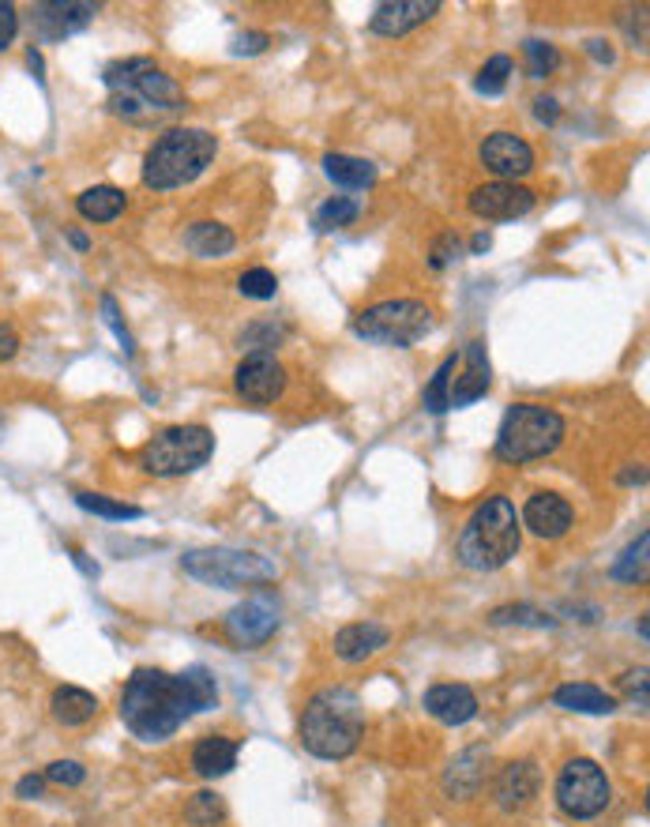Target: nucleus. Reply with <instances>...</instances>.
Returning <instances> with one entry per match:
<instances>
[{
  "mask_svg": "<svg viewBox=\"0 0 650 827\" xmlns=\"http://www.w3.org/2000/svg\"><path fill=\"white\" fill-rule=\"evenodd\" d=\"M196 715L180 674L166 669H136L121 692V723L139 741H166Z\"/></svg>",
  "mask_w": 650,
  "mask_h": 827,
  "instance_id": "obj_1",
  "label": "nucleus"
},
{
  "mask_svg": "<svg viewBox=\"0 0 650 827\" xmlns=\"http://www.w3.org/2000/svg\"><path fill=\"white\" fill-rule=\"evenodd\" d=\"M520 515L508 497H489L474 508L466 527L455 538V556L471 572H497L520 553Z\"/></svg>",
  "mask_w": 650,
  "mask_h": 827,
  "instance_id": "obj_2",
  "label": "nucleus"
},
{
  "mask_svg": "<svg viewBox=\"0 0 650 827\" xmlns=\"http://www.w3.org/2000/svg\"><path fill=\"white\" fill-rule=\"evenodd\" d=\"M365 734V711L350 689H324L301 715V744L320 760H342Z\"/></svg>",
  "mask_w": 650,
  "mask_h": 827,
  "instance_id": "obj_3",
  "label": "nucleus"
},
{
  "mask_svg": "<svg viewBox=\"0 0 650 827\" xmlns=\"http://www.w3.org/2000/svg\"><path fill=\"white\" fill-rule=\"evenodd\" d=\"M105 87H110V110L128 121H143L154 113H174L185 105V95L174 79L147 57H132L105 68Z\"/></svg>",
  "mask_w": 650,
  "mask_h": 827,
  "instance_id": "obj_4",
  "label": "nucleus"
},
{
  "mask_svg": "<svg viewBox=\"0 0 650 827\" xmlns=\"http://www.w3.org/2000/svg\"><path fill=\"white\" fill-rule=\"evenodd\" d=\"M218 139L208 128H170L154 139V147L143 159V185L170 192L203 174L215 162Z\"/></svg>",
  "mask_w": 650,
  "mask_h": 827,
  "instance_id": "obj_5",
  "label": "nucleus"
},
{
  "mask_svg": "<svg viewBox=\"0 0 650 827\" xmlns=\"http://www.w3.org/2000/svg\"><path fill=\"white\" fill-rule=\"evenodd\" d=\"M489 384H492L489 354H485V342L474 339L466 342L463 354H451L448 362L436 368L422 399L433 414H443V411H455V406L477 403V399L489 391Z\"/></svg>",
  "mask_w": 650,
  "mask_h": 827,
  "instance_id": "obj_6",
  "label": "nucleus"
},
{
  "mask_svg": "<svg viewBox=\"0 0 650 827\" xmlns=\"http://www.w3.org/2000/svg\"><path fill=\"white\" fill-rule=\"evenodd\" d=\"M561 440H564L561 414L538 403H520L504 414V425L497 433V455L504 463H530L557 452Z\"/></svg>",
  "mask_w": 650,
  "mask_h": 827,
  "instance_id": "obj_7",
  "label": "nucleus"
},
{
  "mask_svg": "<svg viewBox=\"0 0 650 827\" xmlns=\"http://www.w3.org/2000/svg\"><path fill=\"white\" fill-rule=\"evenodd\" d=\"M180 568H185L192 579H200V584L226 587V591H237V587L271 584V579H275V564H271L263 553L226 550V546L185 553V556H180Z\"/></svg>",
  "mask_w": 650,
  "mask_h": 827,
  "instance_id": "obj_8",
  "label": "nucleus"
},
{
  "mask_svg": "<svg viewBox=\"0 0 650 827\" xmlns=\"http://www.w3.org/2000/svg\"><path fill=\"white\" fill-rule=\"evenodd\" d=\"M436 316L422 301H380V305L365 309L353 321V331L365 342H380V347H414L433 331Z\"/></svg>",
  "mask_w": 650,
  "mask_h": 827,
  "instance_id": "obj_9",
  "label": "nucleus"
},
{
  "mask_svg": "<svg viewBox=\"0 0 650 827\" xmlns=\"http://www.w3.org/2000/svg\"><path fill=\"white\" fill-rule=\"evenodd\" d=\"M215 452V437L203 425H174L162 429L151 444L143 448V466L154 478H180V474L200 471Z\"/></svg>",
  "mask_w": 650,
  "mask_h": 827,
  "instance_id": "obj_10",
  "label": "nucleus"
},
{
  "mask_svg": "<svg viewBox=\"0 0 650 827\" xmlns=\"http://www.w3.org/2000/svg\"><path fill=\"white\" fill-rule=\"evenodd\" d=\"M613 801V786L595 760H567L557 775V805L575 820H595Z\"/></svg>",
  "mask_w": 650,
  "mask_h": 827,
  "instance_id": "obj_11",
  "label": "nucleus"
},
{
  "mask_svg": "<svg viewBox=\"0 0 650 827\" xmlns=\"http://www.w3.org/2000/svg\"><path fill=\"white\" fill-rule=\"evenodd\" d=\"M234 384H237V396L241 399H249V403H257V406H267L286 391V368L275 354L257 350V354H249L241 365H237Z\"/></svg>",
  "mask_w": 650,
  "mask_h": 827,
  "instance_id": "obj_12",
  "label": "nucleus"
},
{
  "mask_svg": "<svg viewBox=\"0 0 650 827\" xmlns=\"http://www.w3.org/2000/svg\"><path fill=\"white\" fill-rule=\"evenodd\" d=\"M278 628V605L267 594L249 598V602L234 605L226 617V636L237 647H260L275 636Z\"/></svg>",
  "mask_w": 650,
  "mask_h": 827,
  "instance_id": "obj_13",
  "label": "nucleus"
},
{
  "mask_svg": "<svg viewBox=\"0 0 650 827\" xmlns=\"http://www.w3.org/2000/svg\"><path fill=\"white\" fill-rule=\"evenodd\" d=\"M530 208H534V192L515 181H492L471 192V211L477 218H492V223L523 218Z\"/></svg>",
  "mask_w": 650,
  "mask_h": 827,
  "instance_id": "obj_14",
  "label": "nucleus"
},
{
  "mask_svg": "<svg viewBox=\"0 0 650 827\" xmlns=\"http://www.w3.org/2000/svg\"><path fill=\"white\" fill-rule=\"evenodd\" d=\"M482 166L497 174L500 181H515L534 170V151L523 136L515 133H492L482 143Z\"/></svg>",
  "mask_w": 650,
  "mask_h": 827,
  "instance_id": "obj_15",
  "label": "nucleus"
},
{
  "mask_svg": "<svg viewBox=\"0 0 650 827\" xmlns=\"http://www.w3.org/2000/svg\"><path fill=\"white\" fill-rule=\"evenodd\" d=\"M436 12H440L436 0H388V4H380L373 12L368 30H373V35H384V38H399V35H407V30L429 23Z\"/></svg>",
  "mask_w": 650,
  "mask_h": 827,
  "instance_id": "obj_16",
  "label": "nucleus"
},
{
  "mask_svg": "<svg viewBox=\"0 0 650 827\" xmlns=\"http://www.w3.org/2000/svg\"><path fill=\"white\" fill-rule=\"evenodd\" d=\"M95 15H98V8L84 4V0H53V4L35 8L38 35L49 38V42H61V38H68V35H79Z\"/></svg>",
  "mask_w": 650,
  "mask_h": 827,
  "instance_id": "obj_17",
  "label": "nucleus"
},
{
  "mask_svg": "<svg viewBox=\"0 0 650 827\" xmlns=\"http://www.w3.org/2000/svg\"><path fill=\"white\" fill-rule=\"evenodd\" d=\"M538 767L530 760H515V764L500 767L497 782H492V798H497L500 809L515 813V809H526L534 798H538Z\"/></svg>",
  "mask_w": 650,
  "mask_h": 827,
  "instance_id": "obj_18",
  "label": "nucleus"
},
{
  "mask_svg": "<svg viewBox=\"0 0 650 827\" xmlns=\"http://www.w3.org/2000/svg\"><path fill=\"white\" fill-rule=\"evenodd\" d=\"M572 504L557 493H534L523 508V523L538 538H564L572 530Z\"/></svg>",
  "mask_w": 650,
  "mask_h": 827,
  "instance_id": "obj_19",
  "label": "nucleus"
},
{
  "mask_svg": "<svg viewBox=\"0 0 650 827\" xmlns=\"http://www.w3.org/2000/svg\"><path fill=\"white\" fill-rule=\"evenodd\" d=\"M425 711L443 726H463L477 715V696L466 685H433L425 692Z\"/></svg>",
  "mask_w": 650,
  "mask_h": 827,
  "instance_id": "obj_20",
  "label": "nucleus"
},
{
  "mask_svg": "<svg viewBox=\"0 0 650 827\" xmlns=\"http://www.w3.org/2000/svg\"><path fill=\"white\" fill-rule=\"evenodd\" d=\"M384 647H388V628L373 625V621H358V625L339 628V636H335V654L347 662H361Z\"/></svg>",
  "mask_w": 650,
  "mask_h": 827,
  "instance_id": "obj_21",
  "label": "nucleus"
},
{
  "mask_svg": "<svg viewBox=\"0 0 650 827\" xmlns=\"http://www.w3.org/2000/svg\"><path fill=\"white\" fill-rule=\"evenodd\" d=\"M192 767L200 779H222L237 767V741L229 737H203L192 749Z\"/></svg>",
  "mask_w": 650,
  "mask_h": 827,
  "instance_id": "obj_22",
  "label": "nucleus"
},
{
  "mask_svg": "<svg viewBox=\"0 0 650 827\" xmlns=\"http://www.w3.org/2000/svg\"><path fill=\"white\" fill-rule=\"evenodd\" d=\"M485 760H489V749H466L463 756L451 764L448 779H443V790L451 798H474L477 786L485 782Z\"/></svg>",
  "mask_w": 650,
  "mask_h": 827,
  "instance_id": "obj_23",
  "label": "nucleus"
},
{
  "mask_svg": "<svg viewBox=\"0 0 650 827\" xmlns=\"http://www.w3.org/2000/svg\"><path fill=\"white\" fill-rule=\"evenodd\" d=\"M553 703L564 711H579V715H609L616 711V700L609 692H602L598 685H561L553 692Z\"/></svg>",
  "mask_w": 650,
  "mask_h": 827,
  "instance_id": "obj_24",
  "label": "nucleus"
},
{
  "mask_svg": "<svg viewBox=\"0 0 650 827\" xmlns=\"http://www.w3.org/2000/svg\"><path fill=\"white\" fill-rule=\"evenodd\" d=\"M95 715H98V696H90L87 689L64 685V689L53 692V718L61 726H84Z\"/></svg>",
  "mask_w": 650,
  "mask_h": 827,
  "instance_id": "obj_25",
  "label": "nucleus"
},
{
  "mask_svg": "<svg viewBox=\"0 0 650 827\" xmlns=\"http://www.w3.org/2000/svg\"><path fill=\"white\" fill-rule=\"evenodd\" d=\"M125 203L128 200H125V192H121V188L95 185V188H87V192L76 200V211L87 218V223H113V218L125 211Z\"/></svg>",
  "mask_w": 650,
  "mask_h": 827,
  "instance_id": "obj_26",
  "label": "nucleus"
},
{
  "mask_svg": "<svg viewBox=\"0 0 650 827\" xmlns=\"http://www.w3.org/2000/svg\"><path fill=\"white\" fill-rule=\"evenodd\" d=\"M185 245H188V252H196V256H226V252L237 245V237L222 223H192L185 230Z\"/></svg>",
  "mask_w": 650,
  "mask_h": 827,
  "instance_id": "obj_27",
  "label": "nucleus"
},
{
  "mask_svg": "<svg viewBox=\"0 0 650 827\" xmlns=\"http://www.w3.org/2000/svg\"><path fill=\"white\" fill-rule=\"evenodd\" d=\"M324 174L342 188H368L376 185V166L368 159H353V154H327Z\"/></svg>",
  "mask_w": 650,
  "mask_h": 827,
  "instance_id": "obj_28",
  "label": "nucleus"
},
{
  "mask_svg": "<svg viewBox=\"0 0 650 827\" xmlns=\"http://www.w3.org/2000/svg\"><path fill=\"white\" fill-rule=\"evenodd\" d=\"M358 215H361L358 200H350V196H332V200L320 203V208H316V215H312V226H316V230H324V234H332V230H342V226H353V223H358Z\"/></svg>",
  "mask_w": 650,
  "mask_h": 827,
  "instance_id": "obj_29",
  "label": "nucleus"
},
{
  "mask_svg": "<svg viewBox=\"0 0 650 827\" xmlns=\"http://www.w3.org/2000/svg\"><path fill=\"white\" fill-rule=\"evenodd\" d=\"M180 681H185L188 696H192L196 715H200V711H211L218 703V685L208 666H188L185 674H180Z\"/></svg>",
  "mask_w": 650,
  "mask_h": 827,
  "instance_id": "obj_30",
  "label": "nucleus"
},
{
  "mask_svg": "<svg viewBox=\"0 0 650 827\" xmlns=\"http://www.w3.org/2000/svg\"><path fill=\"white\" fill-rule=\"evenodd\" d=\"M647 550H650V535L643 530V535H639L636 542L624 550L621 561L613 564V576L624 579V584H643L647 579Z\"/></svg>",
  "mask_w": 650,
  "mask_h": 827,
  "instance_id": "obj_31",
  "label": "nucleus"
},
{
  "mask_svg": "<svg viewBox=\"0 0 650 827\" xmlns=\"http://www.w3.org/2000/svg\"><path fill=\"white\" fill-rule=\"evenodd\" d=\"M76 504L84 508L90 515H102V519H113V523H125V519H139V508L136 504H121L113 497H102V493H76Z\"/></svg>",
  "mask_w": 650,
  "mask_h": 827,
  "instance_id": "obj_32",
  "label": "nucleus"
},
{
  "mask_svg": "<svg viewBox=\"0 0 650 827\" xmlns=\"http://www.w3.org/2000/svg\"><path fill=\"white\" fill-rule=\"evenodd\" d=\"M222 816H226V805H222V798L218 793H211V790L196 793V798L188 801V809H185V820L192 827H215Z\"/></svg>",
  "mask_w": 650,
  "mask_h": 827,
  "instance_id": "obj_33",
  "label": "nucleus"
},
{
  "mask_svg": "<svg viewBox=\"0 0 650 827\" xmlns=\"http://www.w3.org/2000/svg\"><path fill=\"white\" fill-rule=\"evenodd\" d=\"M523 57H526V72H530L534 79L553 76L557 64H561V53H557V46L538 42V38H530V42H523Z\"/></svg>",
  "mask_w": 650,
  "mask_h": 827,
  "instance_id": "obj_34",
  "label": "nucleus"
},
{
  "mask_svg": "<svg viewBox=\"0 0 650 827\" xmlns=\"http://www.w3.org/2000/svg\"><path fill=\"white\" fill-rule=\"evenodd\" d=\"M492 625H534V628H553L557 621L546 617L541 610H534V605H500V610H492Z\"/></svg>",
  "mask_w": 650,
  "mask_h": 827,
  "instance_id": "obj_35",
  "label": "nucleus"
},
{
  "mask_svg": "<svg viewBox=\"0 0 650 827\" xmlns=\"http://www.w3.org/2000/svg\"><path fill=\"white\" fill-rule=\"evenodd\" d=\"M508 76H512V57L497 53L482 72H477V91L482 95H504Z\"/></svg>",
  "mask_w": 650,
  "mask_h": 827,
  "instance_id": "obj_36",
  "label": "nucleus"
},
{
  "mask_svg": "<svg viewBox=\"0 0 650 827\" xmlns=\"http://www.w3.org/2000/svg\"><path fill=\"white\" fill-rule=\"evenodd\" d=\"M237 290L245 293V298H257V301H271L278 293V278L275 272H267V267H252V272L241 275V283H237Z\"/></svg>",
  "mask_w": 650,
  "mask_h": 827,
  "instance_id": "obj_37",
  "label": "nucleus"
},
{
  "mask_svg": "<svg viewBox=\"0 0 650 827\" xmlns=\"http://www.w3.org/2000/svg\"><path fill=\"white\" fill-rule=\"evenodd\" d=\"M42 779L53 782V786H79V782L87 779V767L76 764V760H57V764L46 767Z\"/></svg>",
  "mask_w": 650,
  "mask_h": 827,
  "instance_id": "obj_38",
  "label": "nucleus"
},
{
  "mask_svg": "<svg viewBox=\"0 0 650 827\" xmlns=\"http://www.w3.org/2000/svg\"><path fill=\"white\" fill-rule=\"evenodd\" d=\"M102 316H105V324H110V327H113V335H117L121 350H125V354H132V350H136V347H132V335H128V327H125V324H121V313H117V301H113V298H110V293H105V298H102Z\"/></svg>",
  "mask_w": 650,
  "mask_h": 827,
  "instance_id": "obj_39",
  "label": "nucleus"
},
{
  "mask_svg": "<svg viewBox=\"0 0 650 827\" xmlns=\"http://www.w3.org/2000/svg\"><path fill=\"white\" fill-rule=\"evenodd\" d=\"M271 46V38L263 35V30H252V35H237L234 38V53L245 57V53H263V49Z\"/></svg>",
  "mask_w": 650,
  "mask_h": 827,
  "instance_id": "obj_40",
  "label": "nucleus"
},
{
  "mask_svg": "<svg viewBox=\"0 0 650 827\" xmlns=\"http://www.w3.org/2000/svg\"><path fill=\"white\" fill-rule=\"evenodd\" d=\"M15 30H20V15H15L12 4H0V49L12 46Z\"/></svg>",
  "mask_w": 650,
  "mask_h": 827,
  "instance_id": "obj_41",
  "label": "nucleus"
},
{
  "mask_svg": "<svg viewBox=\"0 0 650 827\" xmlns=\"http://www.w3.org/2000/svg\"><path fill=\"white\" fill-rule=\"evenodd\" d=\"M455 256H459V241H455V237H440V241H436V249H433V260H429V264H433V267H448Z\"/></svg>",
  "mask_w": 650,
  "mask_h": 827,
  "instance_id": "obj_42",
  "label": "nucleus"
},
{
  "mask_svg": "<svg viewBox=\"0 0 650 827\" xmlns=\"http://www.w3.org/2000/svg\"><path fill=\"white\" fill-rule=\"evenodd\" d=\"M15 354H20V335H15V327L0 324V362H12Z\"/></svg>",
  "mask_w": 650,
  "mask_h": 827,
  "instance_id": "obj_43",
  "label": "nucleus"
},
{
  "mask_svg": "<svg viewBox=\"0 0 650 827\" xmlns=\"http://www.w3.org/2000/svg\"><path fill=\"white\" fill-rule=\"evenodd\" d=\"M534 105H538L534 113H538L541 125H557V117H561V110H557V98H538Z\"/></svg>",
  "mask_w": 650,
  "mask_h": 827,
  "instance_id": "obj_44",
  "label": "nucleus"
},
{
  "mask_svg": "<svg viewBox=\"0 0 650 827\" xmlns=\"http://www.w3.org/2000/svg\"><path fill=\"white\" fill-rule=\"evenodd\" d=\"M42 786H46L42 775H23L20 786H15V793H20V798H38V793H42Z\"/></svg>",
  "mask_w": 650,
  "mask_h": 827,
  "instance_id": "obj_45",
  "label": "nucleus"
},
{
  "mask_svg": "<svg viewBox=\"0 0 650 827\" xmlns=\"http://www.w3.org/2000/svg\"><path fill=\"white\" fill-rule=\"evenodd\" d=\"M587 49H590V57H595V61H602V64L613 61V49H609V42H587Z\"/></svg>",
  "mask_w": 650,
  "mask_h": 827,
  "instance_id": "obj_46",
  "label": "nucleus"
},
{
  "mask_svg": "<svg viewBox=\"0 0 650 827\" xmlns=\"http://www.w3.org/2000/svg\"><path fill=\"white\" fill-rule=\"evenodd\" d=\"M485 249H489V234H477L474 237V252H485Z\"/></svg>",
  "mask_w": 650,
  "mask_h": 827,
  "instance_id": "obj_47",
  "label": "nucleus"
},
{
  "mask_svg": "<svg viewBox=\"0 0 650 827\" xmlns=\"http://www.w3.org/2000/svg\"><path fill=\"white\" fill-rule=\"evenodd\" d=\"M27 61H30V68H35V72H42V57H38L35 49H30V53H27Z\"/></svg>",
  "mask_w": 650,
  "mask_h": 827,
  "instance_id": "obj_48",
  "label": "nucleus"
}]
</instances>
